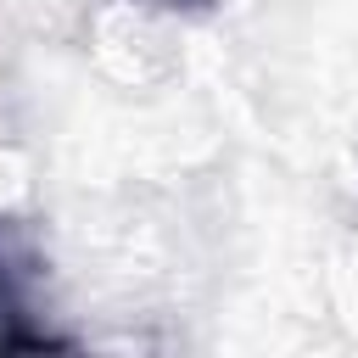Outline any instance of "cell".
<instances>
[{"label": "cell", "instance_id": "obj_2", "mask_svg": "<svg viewBox=\"0 0 358 358\" xmlns=\"http://www.w3.org/2000/svg\"><path fill=\"white\" fill-rule=\"evenodd\" d=\"M123 6H140V11H162V17H207L218 0H123Z\"/></svg>", "mask_w": 358, "mask_h": 358}, {"label": "cell", "instance_id": "obj_1", "mask_svg": "<svg viewBox=\"0 0 358 358\" xmlns=\"http://www.w3.org/2000/svg\"><path fill=\"white\" fill-rule=\"evenodd\" d=\"M50 257L28 218L0 213V352H78V336L45 313Z\"/></svg>", "mask_w": 358, "mask_h": 358}]
</instances>
